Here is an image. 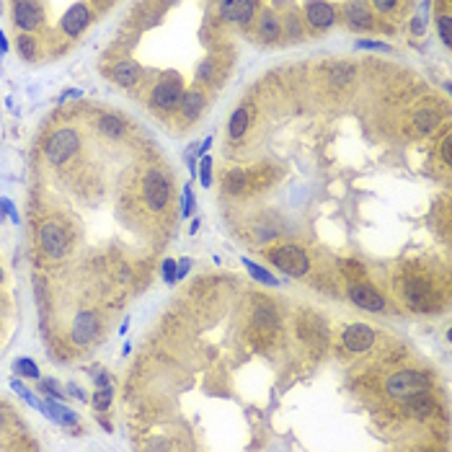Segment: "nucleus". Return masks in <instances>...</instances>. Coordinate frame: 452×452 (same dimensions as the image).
<instances>
[{
    "instance_id": "nucleus-23",
    "label": "nucleus",
    "mask_w": 452,
    "mask_h": 452,
    "mask_svg": "<svg viewBox=\"0 0 452 452\" xmlns=\"http://www.w3.org/2000/svg\"><path fill=\"white\" fill-rule=\"evenodd\" d=\"M282 19V39L287 41H300L305 36V24L303 19L295 14V11H290V14L279 16Z\"/></svg>"
},
{
    "instance_id": "nucleus-18",
    "label": "nucleus",
    "mask_w": 452,
    "mask_h": 452,
    "mask_svg": "<svg viewBox=\"0 0 452 452\" xmlns=\"http://www.w3.org/2000/svg\"><path fill=\"white\" fill-rule=\"evenodd\" d=\"M109 75L119 88H135L142 81V68L135 60H116Z\"/></svg>"
},
{
    "instance_id": "nucleus-47",
    "label": "nucleus",
    "mask_w": 452,
    "mask_h": 452,
    "mask_svg": "<svg viewBox=\"0 0 452 452\" xmlns=\"http://www.w3.org/2000/svg\"><path fill=\"white\" fill-rule=\"evenodd\" d=\"M196 230H199V220H191V228H189V233H191V236H194Z\"/></svg>"
},
{
    "instance_id": "nucleus-10",
    "label": "nucleus",
    "mask_w": 452,
    "mask_h": 452,
    "mask_svg": "<svg viewBox=\"0 0 452 452\" xmlns=\"http://www.w3.org/2000/svg\"><path fill=\"white\" fill-rule=\"evenodd\" d=\"M220 19L236 24V26H251L258 14V0H217Z\"/></svg>"
},
{
    "instance_id": "nucleus-1",
    "label": "nucleus",
    "mask_w": 452,
    "mask_h": 452,
    "mask_svg": "<svg viewBox=\"0 0 452 452\" xmlns=\"http://www.w3.org/2000/svg\"><path fill=\"white\" fill-rule=\"evenodd\" d=\"M263 258L271 263V266H277L282 274L287 277H305L308 271H311V256H308V251L303 246L297 243H277V246H269V248L263 251Z\"/></svg>"
},
{
    "instance_id": "nucleus-50",
    "label": "nucleus",
    "mask_w": 452,
    "mask_h": 452,
    "mask_svg": "<svg viewBox=\"0 0 452 452\" xmlns=\"http://www.w3.org/2000/svg\"><path fill=\"white\" fill-rule=\"evenodd\" d=\"M445 3H450V0H445Z\"/></svg>"
},
{
    "instance_id": "nucleus-40",
    "label": "nucleus",
    "mask_w": 452,
    "mask_h": 452,
    "mask_svg": "<svg viewBox=\"0 0 452 452\" xmlns=\"http://www.w3.org/2000/svg\"><path fill=\"white\" fill-rule=\"evenodd\" d=\"M0 209H3V212H6V215L14 220V223H21V217H19V212H16V207H14V202H11V199H6V196H3V199H0Z\"/></svg>"
},
{
    "instance_id": "nucleus-8",
    "label": "nucleus",
    "mask_w": 452,
    "mask_h": 452,
    "mask_svg": "<svg viewBox=\"0 0 452 452\" xmlns=\"http://www.w3.org/2000/svg\"><path fill=\"white\" fill-rule=\"evenodd\" d=\"M36 241H39L41 253H44L47 258H54V261L65 256V253H68V248H70L68 233H65V228H62L60 223H54V220H47V223L39 225Z\"/></svg>"
},
{
    "instance_id": "nucleus-38",
    "label": "nucleus",
    "mask_w": 452,
    "mask_h": 452,
    "mask_svg": "<svg viewBox=\"0 0 452 452\" xmlns=\"http://www.w3.org/2000/svg\"><path fill=\"white\" fill-rule=\"evenodd\" d=\"M163 279H166L169 284L176 282V261L174 258H166V261H163Z\"/></svg>"
},
{
    "instance_id": "nucleus-49",
    "label": "nucleus",
    "mask_w": 452,
    "mask_h": 452,
    "mask_svg": "<svg viewBox=\"0 0 452 452\" xmlns=\"http://www.w3.org/2000/svg\"><path fill=\"white\" fill-rule=\"evenodd\" d=\"M3 426H6V413L0 411V429H3Z\"/></svg>"
},
{
    "instance_id": "nucleus-16",
    "label": "nucleus",
    "mask_w": 452,
    "mask_h": 452,
    "mask_svg": "<svg viewBox=\"0 0 452 452\" xmlns=\"http://www.w3.org/2000/svg\"><path fill=\"white\" fill-rule=\"evenodd\" d=\"M253 24H256L258 41H263V44H274V41L282 39V19H279L277 11H271V8H263L261 14H256Z\"/></svg>"
},
{
    "instance_id": "nucleus-26",
    "label": "nucleus",
    "mask_w": 452,
    "mask_h": 452,
    "mask_svg": "<svg viewBox=\"0 0 452 452\" xmlns=\"http://www.w3.org/2000/svg\"><path fill=\"white\" fill-rule=\"evenodd\" d=\"M246 186H248V176H246V171L233 169L225 174V191H230V194H241Z\"/></svg>"
},
{
    "instance_id": "nucleus-9",
    "label": "nucleus",
    "mask_w": 452,
    "mask_h": 452,
    "mask_svg": "<svg viewBox=\"0 0 452 452\" xmlns=\"http://www.w3.org/2000/svg\"><path fill=\"white\" fill-rule=\"evenodd\" d=\"M346 297L351 300V305H357L362 311H370V313H388V297L370 282H351L346 287Z\"/></svg>"
},
{
    "instance_id": "nucleus-36",
    "label": "nucleus",
    "mask_w": 452,
    "mask_h": 452,
    "mask_svg": "<svg viewBox=\"0 0 452 452\" xmlns=\"http://www.w3.org/2000/svg\"><path fill=\"white\" fill-rule=\"evenodd\" d=\"M11 388H14V393H19L21 398L26 401L29 406H34V408H39V406H41V401H36L34 396H31V391H29L24 383H19V380H11Z\"/></svg>"
},
{
    "instance_id": "nucleus-44",
    "label": "nucleus",
    "mask_w": 452,
    "mask_h": 452,
    "mask_svg": "<svg viewBox=\"0 0 452 452\" xmlns=\"http://www.w3.org/2000/svg\"><path fill=\"white\" fill-rule=\"evenodd\" d=\"M411 34H424V19H413L411 21Z\"/></svg>"
},
{
    "instance_id": "nucleus-48",
    "label": "nucleus",
    "mask_w": 452,
    "mask_h": 452,
    "mask_svg": "<svg viewBox=\"0 0 452 452\" xmlns=\"http://www.w3.org/2000/svg\"><path fill=\"white\" fill-rule=\"evenodd\" d=\"M6 282V269H3V263H0V284Z\"/></svg>"
},
{
    "instance_id": "nucleus-7",
    "label": "nucleus",
    "mask_w": 452,
    "mask_h": 452,
    "mask_svg": "<svg viewBox=\"0 0 452 452\" xmlns=\"http://www.w3.org/2000/svg\"><path fill=\"white\" fill-rule=\"evenodd\" d=\"M336 6L328 0H305L303 3V24L305 29H311L316 34H323L336 24Z\"/></svg>"
},
{
    "instance_id": "nucleus-15",
    "label": "nucleus",
    "mask_w": 452,
    "mask_h": 452,
    "mask_svg": "<svg viewBox=\"0 0 452 452\" xmlns=\"http://www.w3.org/2000/svg\"><path fill=\"white\" fill-rule=\"evenodd\" d=\"M99 331H101V321H99V316H96L94 311H81L73 321L70 336H73V341L78 346H86L99 336Z\"/></svg>"
},
{
    "instance_id": "nucleus-41",
    "label": "nucleus",
    "mask_w": 452,
    "mask_h": 452,
    "mask_svg": "<svg viewBox=\"0 0 452 452\" xmlns=\"http://www.w3.org/2000/svg\"><path fill=\"white\" fill-rule=\"evenodd\" d=\"M65 391H68V393H70V396H73V398H75V401H81V403H86V401H88V393H86V391H83L81 385H75V383H68V385H65Z\"/></svg>"
},
{
    "instance_id": "nucleus-5",
    "label": "nucleus",
    "mask_w": 452,
    "mask_h": 452,
    "mask_svg": "<svg viewBox=\"0 0 452 452\" xmlns=\"http://www.w3.org/2000/svg\"><path fill=\"white\" fill-rule=\"evenodd\" d=\"M142 199L150 212H163L171 202V181L169 176L158 169H150L142 179Z\"/></svg>"
},
{
    "instance_id": "nucleus-43",
    "label": "nucleus",
    "mask_w": 452,
    "mask_h": 452,
    "mask_svg": "<svg viewBox=\"0 0 452 452\" xmlns=\"http://www.w3.org/2000/svg\"><path fill=\"white\" fill-rule=\"evenodd\" d=\"M442 158H445V166H450V163H452V156H450V137H445V142H442Z\"/></svg>"
},
{
    "instance_id": "nucleus-25",
    "label": "nucleus",
    "mask_w": 452,
    "mask_h": 452,
    "mask_svg": "<svg viewBox=\"0 0 452 452\" xmlns=\"http://www.w3.org/2000/svg\"><path fill=\"white\" fill-rule=\"evenodd\" d=\"M413 122H416V129L418 135H429L432 129H437V111H432V109H421V111H416L413 114Z\"/></svg>"
},
{
    "instance_id": "nucleus-19",
    "label": "nucleus",
    "mask_w": 452,
    "mask_h": 452,
    "mask_svg": "<svg viewBox=\"0 0 452 452\" xmlns=\"http://www.w3.org/2000/svg\"><path fill=\"white\" fill-rule=\"evenodd\" d=\"M39 411L44 413V416L52 418V421H57V424H62V426H75V424H78V413H75L73 408H68V406H65V401H54V398L41 401Z\"/></svg>"
},
{
    "instance_id": "nucleus-14",
    "label": "nucleus",
    "mask_w": 452,
    "mask_h": 452,
    "mask_svg": "<svg viewBox=\"0 0 452 452\" xmlns=\"http://www.w3.org/2000/svg\"><path fill=\"white\" fill-rule=\"evenodd\" d=\"M91 19H94V16H91V8H88L86 3H75L60 19V31L65 36H70V39H75V36H81L83 31L91 26Z\"/></svg>"
},
{
    "instance_id": "nucleus-45",
    "label": "nucleus",
    "mask_w": 452,
    "mask_h": 452,
    "mask_svg": "<svg viewBox=\"0 0 452 452\" xmlns=\"http://www.w3.org/2000/svg\"><path fill=\"white\" fill-rule=\"evenodd\" d=\"M209 145H212V137H207V140H202V142H199V153H196V158H202V156H207V150H209Z\"/></svg>"
},
{
    "instance_id": "nucleus-31",
    "label": "nucleus",
    "mask_w": 452,
    "mask_h": 452,
    "mask_svg": "<svg viewBox=\"0 0 452 452\" xmlns=\"http://www.w3.org/2000/svg\"><path fill=\"white\" fill-rule=\"evenodd\" d=\"M351 78H354V68H351V65H344V62L333 65V68H331V73H328V81L336 83V86L351 83Z\"/></svg>"
},
{
    "instance_id": "nucleus-27",
    "label": "nucleus",
    "mask_w": 452,
    "mask_h": 452,
    "mask_svg": "<svg viewBox=\"0 0 452 452\" xmlns=\"http://www.w3.org/2000/svg\"><path fill=\"white\" fill-rule=\"evenodd\" d=\"M243 266H246V269H248V274H251V277H253V279H256V282L266 284V287H277V284H279V279L274 277L271 271L263 269V266H258L256 261H248V258H243Z\"/></svg>"
},
{
    "instance_id": "nucleus-37",
    "label": "nucleus",
    "mask_w": 452,
    "mask_h": 452,
    "mask_svg": "<svg viewBox=\"0 0 452 452\" xmlns=\"http://www.w3.org/2000/svg\"><path fill=\"white\" fill-rule=\"evenodd\" d=\"M398 6H401V0H372V8H375L378 14H383V16L396 14V11H398Z\"/></svg>"
},
{
    "instance_id": "nucleus-24",
    "label": "nucleus",
    "mask_w": 452,
    "mask_h": 452,
    "mask_svg": "<svg viewBox=\"0 0 452 452\" xmlns=\"http://www.w3.org/2000/svg\"><path fill=\"white\" fill-rule=\"evenodd\" d=\"M16 49H19V54L26 62H34L36 52H39V41H36L31 34H26V31H21L19 39H16Z\"/></svg>"
},
{
    "instance_id": "nucleus-22",
    "label": "nucleus",
    "mask_w": 452,
    "mask_h": 452,
    "mask_svg": "<svg viewBox=\"0 0 452 452\" xmlns=\"http://www.w3.org/2000/svg\"><path fill=\"white\" fill-rule=\"evenodd\" d=\"M96 127H99V132H101L104 137H109V140H119V137L127 132V122H124L122 116H116V114L99 116Z\"/></svg>"
},
{
    "instance_id": "nucleus-3",
    "label": "nucleus",
    "mask_w": 452,
    "mask_h": 452,
    "mask_svg": "<svg viewBox=\"0 0 452 452\" xmlns=\"http://www.w3.org/2000/svg\"><path fill=\"white\" fill-rule=\"evenodd\" d=\"M181 96H184L181 78L176 73H169L150 88V106L156 109V111H161V114H171V111L179 109Z\"/></svg>"
},
{
    "instance_id": "nucleus-21",
    "label": "nucleus",
    "mask_w": 452,
    "mask_h": 452,
    "mask_svg": "<svg viewBox=\"0 0 452 452\" xmlns=\"http://www.w3.org/2000/svg\"><path fill=\"white\" fill-rule=\"evenodd\" d=\"M403 408L408 413H416V416H432L434 413V401H432V391L426 393H416L411 398H403Z\"/></svg>"
},
{
    "instance_id": "nucleus-35",
    "label": "nucleus",
    "mask_w": 452,
    "mask_h": 452,
    "mask_svg": "<svg viewBox=\"0 0 452 452\" xmlns=\"http://www.w3.org/2000/svg\"><path fill=\"white\" fill-rule=\"evenodd\" d=\"M194 191H191V184L184 186V196H181V215L184 217H191L194 215Z\"/></svg>"
},
{
    "instance_id": "nucleus-6",
    "label": "nucleus",
    "mask_w": 452,
    "mask_h": 452,
    "mask_svg": "<svg viewBox=\"0 0 452 452\" xmlns=\"http://www.w3.org/2000/svg\"><path fill=\"white\" fill-rule=\"evenodd\" d=\"M401 297L411 311L418 313H434L437 308V290H432V284L424 279H406L401 287Z\"/></svg>"
},
{
    "instance_id": "nucleus-29",
    "label": "nucleus",
    "mask_w": 452,
    "mask_h": 452,
    "mask_svg": "<svg viewBox=\"0 0 452 452\" xmlns=\"http://www.w3.org/2000/svg\"><path fill=\"white\" fill-rule=\"evenodd\" d=\"M36 391L44 393L47 398L65 401V391H62V385L57 383V380H52V378H39V383H36Z\"/></svg>"
},
{
    "instance_id": "nucleus-12",
    "label": "nucleus",
    "mask_w": 452,
    "mask_h": 452,
    "mask_svg": "<svg viewBox=\"0 0 452 452\" xmlns=\"http://www.w3.org/2000/svg\"><path fill=\"white\" fill-rule=\"evenodd\" d=\"M375 341H378V333L367 323H351L346 326L344 333H341V344H344V349L351 351V354H365L367 349H372Z\"/></svg>"
},
{
    "instance_id": "nucleus-17",
    "label": "nucleus",
    "mask_w": 452,
    "mask_h": 452,
    "mask_svg": "<svg viewBox=\"0 0 452 452\" xmlns=\"http://www.w3.org/2000/svg\"><path fill=\"white\" fill-rule=\"evenodd\" d=\"M207 109V96L199 91V86H194V88H189V91H184V96H181V104H179V114H181V119L186 124H191V122H196L199 116H202V111Z\"/></svg>"
},
{
    "instance_id": "nucleus-28",
    "label": "nucleus",
    "mask_w": 452,
    "mask_h": 452,
    "mask_svg": "<svg viewBox=\"0 0 452 452\" xmlns=\"http://www.w3.org/2000/svg\"><path fill=\"white\" fill-rule=\"evenodd\" d=\"M215 81V60L212 57H204L194 70V83L196 86H207V83Z\"/></svg>"
},
{
    "instance_id": "nucleus-4",
    "label": "nucleus",
    "mask_w": 452,
    "mask_h": 452,
    "mask_svg": "<svg viewBox=\"0 0 452 452\" xmlns=\"http://www.w3.org/2000/svg\"><path fill=\"white\" fill-rule=\"evenodd\" d=\"M78 148H81V135L73 127H60L54 129L49 140L44 142V158L52 166H62L78 153Z\"/></svg>"
},
{
    "instance_id": "nucleus-42",
    "label": "nucleus",
    "mask_w": 452,
    "mask_h": 452,
    "mask_svg": "<svg viewBox=\"0 0 452 452\" xmlns=\"http://www.w3.org/2000/svg\"><path fill=\"white\" fill-rule=\"evenodd\" d=\"M191 269V258H181V261H176V279H184L189 274Z\"/></svg>"
},
{
    "instance_id": "nucleus-2",
    "label": "nucleus",
    "mask_w": 452,
    "mask_h": 452,
    "mask_svg": "<svg viewBox=\"0 0 452 452\" xmlns=\"http://www.w3.org/2000/svg\"><path fill=\"white\" fill-rule=\"evenodd\" d=\"M432 385H434V380H432V375H429V372L408 367V370L391 372V375L385 378L383 388H385V393H388L391 398L403 401V398H411V396H416V393L432 391Z\"/></svg>"
},
{
    "instance_id": "nucleus-20",
    "label": "nucleus",
    "mask_w": 452,
    "mask_h": 452,
    "mask_svg": "<svg viewBox=\"0 0 452 452\" xmlns=\"http://www.w3.org/2000/svg\"><path fill=\"white\" fill-rule=\"evenodd\" d=\"M251 127V109L248 106H238L228 119V137L233 142L241 140V137L248 132Z\"/></svg>"
},
{
    "instance_id": "nucleus-32",
    "label": "nucleus",
    "mask_w": 452,
    "mask_h": 452,
    "mask_svg": "<svg viewBox=\"0 0 452 452\" xmlns=\"http://www.w3.org/2000/svg\"><path fill=\"white\" fill-rule=\"evenodd\" d=\"M437 31H439L442 44H445V47H452V16L450 14L437 16Z\"/></svg>"
},
{
    "instance_id": "nucleus-39",
    "label": "nucleus",
    "mask_w": 452,
    "mask_h": 452,
    "mask_svg": "<svg viewBox=\"0 0 452 452\" xmlns=\"http://www.w3.org/2000/svg\"><path fill=\"white\" fill-rule=\"evenodd\" d=\"M359 49H383V52H391V44H385V41H372V39H362L357 41Z\"/></svg>"
},
{
    "instance_id": "nucleus-30",
    "label": "nucleus",
    "mask_w": 452,
    "mask_h": 452,
    "mask_svg": "<svg viewBox=\"0 0 452 452\" xmlns=\"http://www.w3.org/2000/svg\"><path fill=\"white\" fill-rule=\"evenodd\" d=\"M111 398H114V388H111V385H101V388H96L91 403H94L96 411L101 413V411H106L109 406H111Z\"/></svg>"
},
{
    "instance_id": "nucleus-13",
    "label": "nucleus",
    "mask_w": 452,
    "mask_h": 452,
    "mask_svg": "<svg viewBox=\"0 0 452 452\" xmlns=\"http://www.w3.org/2000/svg\"><path fill=\"white\" fill-rule=\"evenodd\" d=\"M341 16L351 31H372L375 29V16H372L367 0H346L341 6Z\"/></svg>"
},
{
    "instance_id": "nucleus-46",
    "label": "nucleus",
    "mask_w": 452,
    "mask_h": 452,
    "mask_svg": "<svg viewBox=\"0 0 452 452\" xmlns=\"http://www.w3.org/2000/svg\"><path fill=\"white\" fill-rule=\"evenodd\" d=\"M101 385H109V375H106V372H99V375H96V388H101Z\"/></svg>"
},
{
    "instance_id": "nucleus-34",
    "label": "nucleus",
    "mask_w": 452,
    "mask_h": 452,
    "mask_svg": "<svg viewBox=\"0 0 452 452\" xmlns=\"http://www.w3.org/2000/svg\"><path fill=\"white\" fill-rule=\"evenodd\" d=\"M196 174H199V181H202V186L207 189V186H212V158L209 156H202L199 158V163H196Z\"/></svg>"
},
{
    "instance_id": "nucleus-11",
    "label": "nucleus",
    "mask_w": 452,
    "mask_h": 452,
    "mask_svg": "<svg viewBox=\"0 0 452 452\" xmlns=\"http://www.w3.org/2000/svg\"><path fill=\"white\" fill-rule=\"evenodd\" d=\"M14 24L19 31L31 34L44 24V6L41 0H14Z\"/></svg>"
},
{
    "instance_id": "nucleus-33",
    "label": "nucleus",
    "mask_w": 452,
    "mask_h": 452,
    "mask_svg": "<svg viewBox=\"0 0 452 452\" xmlns=\"http://www.w3.org/2000/svg\"><path fill=\"white\" fill-rule=\"evenodd\" d=\"M14 370L19 372V375H24V378H34V380H39V367H36V362L34 359H16L14 362Z\"/></svg>"
}]
</instances>
